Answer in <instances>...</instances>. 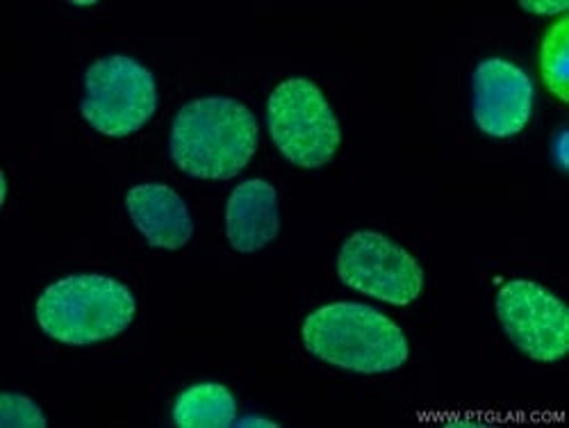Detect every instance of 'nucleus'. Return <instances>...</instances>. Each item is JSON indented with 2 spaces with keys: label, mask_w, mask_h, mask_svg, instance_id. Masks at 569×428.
I'll return each mask as SVG.
<instances>
[{
  "label": "nucleus",
  "mask_w": 569,
  "mask_h": 428,
  "mask_svg": "<svg viewBox=\"0 0 569 428\" xmlns=\"http://www.w3.org/2000/svg\"><path fill=\"white\" fill-rule=\"evenodd\" d=\"M256 115L237 99L206 97L182 106L173 119L169 151L173 165L199 180L242 173L258 151Z\"/></svg>",
  "instance_id": "1"
},
{
  "label": "nucleus",
  "mask_w": 569,
  "mask_h": 428,
  "mask_svg": "<svg viewBox=\"0 0 569 428\" xmlns=\"http://www.w3.org/2000/svg\"><path fill=\"white\" fill-rule=\"evenodd\" d=\"M0 426L3 428H46L43 410L26 395L3 392L0 395Z\"/></svg>",
  "instance_id": "13"
},
{
  "label": "nucleus",
  "mask_w": 569,
  "mask_h": 428,
  "mask_svg": "<svg viewBox=\"0 0 569 428\" xmlns=\"http://www.w3.org/2000/svg\"><path fill=\"white\" fill-rule=\"evenodd\" d=\"M540 73L547 89L560 103H569V19L562 14L545 34Z\"/></svg>",
  "instance_id": "12"
},
{
  "label": "nucleus",
  "mask_w": 569,
  "mask_h": 428,
  "mask_svg": "<svg viewBox=\"0 0 569 428\" xmlns=\"http://www.w3.org/2000/svg\"><path fill=\"white\" fill-rule=\"evenodd\" d=\"M303 345L321 362L356 374H386L410 358L406 332L365 303L338 301L310 312Z\"/></svg>",
  "instance_id": "2"
},
{
  "label": "nucleus",
  "mask_w": 569,
  "mask_h": 428,
  "mask_svg": "<svg viewBox=\"0 0 569 428\" xmlns=\"http://www.w3.org/2000/svg\"><path fill=\"white\" fill-rule=\"evenodd\" d=\"M171 417L178 428H228L234 426L237 401L221 384H197L178 395Z\"/></svg>",
  "instance_id": "11"
},
{
  "label": "nucleus",
  "mask_w": 569,
  "mask_h": 428,
  "mask_svg": "<svg viewBox=\"0 0 569 428\" xmlns=\"http://www.w3.org/2000/svg\"><path fill=\"white\" fill-rule=\"evenodd\" d=\"M536 89L525 69L503 60H481L471 76V115L477 128L495 139L519 135L531 121Z\"/></svg>",
  "instance_id": "8"
},
{
  "label": "nucleus",
  "mask_w": 569,
  "mask_h": 428,
  "mask_svg": "<svg viewBox=\"0 0 569 428\" xmlns=\"http://www.w3.org/2000/svg\"><path fill=\"white\" fill-rule=\"evenodd\" d=\"M126 210L139 235L153 247L178 251L194 237V219L182 197L169 185H134L126 195Z\"/></svg>",
  "instance_id": "9"
},
{
  "label": "nucleus",
  "mask_w": 569,
  "mask_h": 428,
  "mask_svg": "<svg viewBox=\"0 0 569 428\" xmlns=\"http://www.w3.org/2000/svg\"><path fill=\"white\" fill-rule=\"evenodd\" d=\"M280 232L278 192L267 180L237 185L226 203V237L237 253H258Z\"/></svg>",
  "instance_id": "10"
},
{
  "label": "nucleus",
  "mask_w": 569,
  "mask_h": 428,
  "mask_svg": "<svg viewBox=\"0 0 569 428\" xmlns=\"http://www.w3.org/2000/svg\"><path fill=\"white\" fill-rule=\"evenodd\" d=\"M497 317L508 340L536 362H560L569 351V310L542 285L517 278L497 295Z\"/></svg>",
  "instance_id": "7"
},
{
  "label": "nucleus",
  "mask_w": 569,
  "mask_h": 428,
  "mask_svg": "<svg viewBox=\"0 0 569 428\" xmlns=\"http://www.w3.org/2000/svg\"><path fill=\"white\" fill-rule=\"evenodd\" d=\"M137 301L128 285L101 273H73L46 288L34 306L39 328L69 347L101 345L132 324Z\"/></svg>",
  "instance_id": "3"
},
{
  "label": "nucleus",
  "mask_w": 569,
  "mask_h": 428,
  "mask_svg": "<svg viewBox=\"0 0 569 428\" xmlns=\"http://www.w3.org/2000/svg\"><path fill=\"white\" fill-rule=\"evenodd\" d=\"M267 126L276 149L301 169H319L342 145L340 121L308 78L282 80L269 97Z\"/></svg>",
  "instance_id": "4"
},
{
  "label": "nucleus",
  "mask_w": 569,
  "mask_h": 428,
  "mask_svg": "<svg viewBox=\"0 0 569 428\" xmlns=\"http://www.w3.org/2000/svg\"><path fill=\"white\" fill-rule=\"evenodd\" d=\"M519 8L538 17H556V14H565L569 3L567 0H521Z\"/></svg>",
  "instance_id": "14"
},
{
  "label": "nucleus",
  "mask_w": 569,
  "mask_h": 428,
  "mask_svg": "<svg viewBox=\"0 0 569 428\" xmlns=\"http://www.w3.org/2000/svg\"><path fill=\"white\" fill-rule=\"evenodd\" d=\"M338 273L347 288L390 306H410L423 290L421 265L388 235L356 230L340 256Z\"/></svg>",
  "instance_id": "6"
},
{
  "label": "nucleus",
  "mask_w": 569,
  "mask_h": 428,
  "mask_svg": "<svg viewBox=\"0 0 569 428\" xmlns=\"http://www.w3.org/2000/svg\"><path fill=\"white\" fill-rule=\"evenodd\" d=\"M158 110V82L151 69L128 56H108L84 71L80 112L106 137H128Z\"/></svg>",
  "instance_id": "5"
},
{
  "label": "nucleus",
  "mask_w": 569,
  "mask_h": 428,
  "mask_svg": "<svg viewBox=\"0 0 569 428\" xmlns=\"http://www.w3.org/2000/svg\"><path fill=\"white\" fill-rule=\"evenodd\" d=\"M234 426H240V428H278L280 424L273 421V419L260 417V415H249V417H242V419H234Z\"/></svg>",
  "instance_id": "15"
}]
</instances>
